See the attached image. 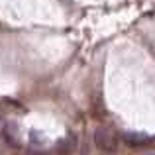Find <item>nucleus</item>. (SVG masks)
I'll list each match as a JSON object with an SVG mask.
<instances>
[{
    "label": "nucleus",
    "instance_id": "2",
    "mask_svg": "<svg viewBox=\"0 0 155 155\" xmlns=\"http://www.w3.org/2000/svg\"><path fill=\"white\" fill-rule=\"evenodd\" d=\"M122 137H124L126 143L136 145V147H140V145H145V143H149V141H151V137H145V136H141V134H124Z\"/></svg>",
    "mask_w": 155,
    "mask_h": 155
},
{
    "label": "nucleus",
    "instance_id": "1",
    "mask_svg": "<svg viewBox=\"0 0 155 155\" xmlns=\"http://www.w3.org/2000/svg\"><path fill=\"white\" fill-rule=\"evenodd\" d=\"M94 145L100 149V151L112 153V151H116V147H118V136L110 128L100 126V128L94 132Z\"/></svg>",
    "mask_w": 155,
    "mask_h": 155
}]
</instances>
